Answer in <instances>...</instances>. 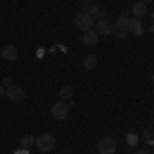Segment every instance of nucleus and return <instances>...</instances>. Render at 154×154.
<instances>
[{
	"instance_id": "423d86ee",
	"label": "nucleus",
	"mask_w": 154,
	"mask_h": 154,
	"mask_svg": "<svg viewBox=\"0 0 154 154\" xmlns=\"http://www.w3.org/2000/svg\"><path fill=\"white\" fill-rule=\"evenodd\" d=\"M17 56H19L17 45H2V48H0V58L6 60V62H14Z\"/></svg>"
},
{
	"instance_id": "0eeeda50",
	"label": "nucleus",
	"mask_w": 154,
	"mask_h": 154,
	"mask_svg": "<svg viewBox=\"0 0 154 154\" xmlns=\"http://www.w3.org/2000/svg\"><path fill=\"white\" fill-rule=\"evenodd\" d=\"M6 97H8L11 101H23V99H25V88H23V86L12 84V86L6 88Z\"/></svg>"
},
{
	"instance_id": "f257e3e1",
	"label": "nucleus",
	"mask_w": 154,
	"mask_h": 154,
	"mask_svg": "<svg viewBox=\"0 0 154 154\" xmlns=\"http://www.w3.org/2000/svg\"><path fill=\"white\" fill-rule=\"evenodd\" d=\"M128 27H130V17H128V14L123 12V14H121V17L117 19V21H115V23L111 25V29H113L111 33H113V35L117 37V39H125V37L130 35Z\"/></svg>"
},
{
	"instance_id": "ddd939ff",
	"label": "nucleus",
	"mask_w": 154,
	"mask_h": 154,
	"mask_svg": "<svg viewBox=\"0 0 154 154\" xmlns=\"http://www.w3.org/2000/svg\"><path fill=\"white\" fill-rule=\"evenodd\" d=\"M60 101H70L72 97H74V86H70V84H66V86H62L60 88Z\"/></svg>"
},
{
	"instance_id": "f03ea898",
	"label": "nucleus",
	"mask_w": 154,
	"mask_h": 154,
	"mask_svg": "<svg viewBox=\"0 0 154 154\" xmlns=\"http://www.w3.org/2000/svg\"><path fill=\"white\" fill-rule=\"evenodd\" d=\"M35 146L39 152H51L56 148V138L51 134H41L35 138Z\"/></svg>"
},
{
	"instance_id": "f3484780",
	"label": "nucleus",
	"mask_w": 154,
	"mask_h": 154,
	"mask_svg": "<svg viewBox=\"0 0 154 154\" xmlns=\"http://www.w3.org/2000/svg\"><path fill=\"white\" fill-rule=\"evenodd\" d=\"M2 97H6V88H4V86L0 84V99H2Z\"/></svg>"
},
{
	"instance_id": "b1692460",
	"label": "nucleus",
	"mask_w": 154,
	"mask_h": 154,
	"mask_svg": "<svg viewBox=\"0 0 154 154\" xmlns=\"http://www.w3.org/2000/svg\"><path fill=\"white\" fill-rule=\"evenodd\" d=\"M152 154H154V152H152Z\"/></svg>"
},
{
	"instance_id": "9b49d317",
	"label": "nucleus",
	"mask_w": 154,
	"mask_h": 154,
	"mask_svg": "<svg viewBox=\"0 0 154 154\" xmlns=\"http://www.w3.org/2000/svg\"><path fill=\"white\" fill-rule=\"evenodd\" d=\"M131 12H134V19H142V17L148 14V8H146V4H142V2H136L131 6Z\"/></svg>"
},
{
	"instance_id": "dca6fc26",
	"label": "nucleus",
	"mask_w": 154,
	"mask_h": 154,
	"mask_svg": "<svg viewBox=\"0 0 154 154\" xmlns=\"http://www.w3.org/2000/svg\"><path fill=\"white\" fill-rule=\"evenodd\" d=\"M2 86H4V88H8V86H12V80L8 78V76H6V78H2Z\"/></svg>"
},
{
	"instance_id": "1a4fd4ad",
	"label": "nucleus",
	"mask_w": 154,
	"mask_h": 154,
	"mask_svg": "<svg viewBox=\"0 0 154 154\" xmlns=\"http://www.w3.org/2000/svg\"><path fill=\"white\" fill-rule=\"evenodd\" d=\"M128 31H130V35H136V37L144 35L142 21H140V19H130V27H128Z\"/></svg>"
},
{
	"instance_id": "aec40b11",
	"label": "nucleus",
	"mask_w": 154,
	"mask_h": 154,
	"mask_svg": "<svg viewBox=\"0 0 154 154\" xmlns=\"http://www.w3.org/2000/svg\"><path fill=\"white\" fill-rule=\"evenodd\" d=\"M138 2H142V4H146V2H150V0H138Z\"/></svg>"
},
{
	"instance_id": "4be33fe9",
	"label": "nucleus",
	"mask_w": 154,
	"mask_h": 154,
	"mask_svg": "<svg viewBox=\"0 0 154 154\" xmlns=\"http://www.w3.org/2000/svg\"><path fill=\"white\" fill-rule=\"evenodd\" d=\"M152 82H154V74H152Z\"/></svg>"
},
{
	"instance_id": "6ab92c4d",
	"label": "nucleus",
	"mask_w": 154,
	"mask_h": 154,
	"mask_svg": "<svg viewBox=\"0 0 154 154\" xmlns=\"http://www.w3.org/2000/svg\"><path fill=\"white\" fill-rule=\"evenodd\" d=\"M150 33H152V35H154V23L150 25Z\"/></svg>"
},
{
	"instance_id": "2eb2a0df",
	"label": "nucleus",
	"mask_w": 154,
	"mask_h": 154,
	"mask_svg": "<svg viewBox=\"0 0 154 154\" xmlns=\"http://www.w3.org/2000/svg\"><path fill=\"white\" fill-rule=\"evenodd\" d=\"M136 142H138V136H136V134H130V136H128V144H130V146H136Z\"/></svg>"
},
{
	"instance_id": "6e6552de",
	"label": "nucleus",
	"mask_w": 154,
	"mask_h": 154,
	"mask_svg": "<svg viewBox=\"0 0 154 154\" xmlns=\"http://www.w3.org/2000/svg\"><path fill=\"white\" fill-rule=\"evenodd\" d=\"M93 29H95V33L99 37H105V35H111V31H113V29H111V23H107L105 19H103V21H97L95 23V27H93Z\"/></svg>"
},
{
	"instance_id": "9d476101",
	"label": "nucleus",
	"mask_w": 154,
	"mask_h": 154,
	"mask_svg": "<svg viewBox=\"0 0 154 154\" xmlns=\"http://www.w3.org/2000/svg\"><path fill=\"white\" fill-rule=\"evenodd\" d=\"M97 43H99V35L95 33V29L82 33V45H97Z\"/></svg>"
},
{
	"instance_id": "a211bd4d",
	"label": "nucleus",
	"mask_w": 154,
	"mask_h": 154,
	"mask_svg": "<svg viewBox=\"0 0 154 154\" xmlns=\"http://www.w3.org/2000/svg\"><path fill=\"white\" fill-rule=\"evenodd\" d=\"M134 154H152V152H150V150H136Z\"/></svg>"
},
{
	"instance_id": "7ed1b4c3",
	"label": "nucleus",
	"mask_w": 154,
	"mask_h": 154,
	"mask_svg": "<svg viewBox=\"0 0 154 154\" xmlns=\"http://www.w3.org/2000/svg\"><path fill=\"white\" fill-rule=\"evenodd\" d=\"M74 25H76V29H80V31H91L93 27H95V19L88 14V12H78L76 14V19H74Z\"/></svg>"
},
{
	"instance_id": "20e7f679",
	"label": "nucleus",
	"mask_w": 154,
	"mask_h": 154,
	"mask_svg": "<svg viewBox=\"0 0 154 154\" xmlns=\"http://www.w3.org/2000/svg\"><path fill=\"white\" fill-rule=\"evenodd\" d=\"M68 113H70V105L66 103V101H58V103H54L51 105V117L62 121V119L68 117Z\"/></svg>"
},
{
	"instance_id": "39448f33",
	"label": "nucleus",
	"mask_w": 154,
	"mask_h": 154,
	"mask_svg": "<svg viewBox=\"0 0 154 154\" xmlns=\"http://www.w3.org/2000/svg\"><path fill=\"white\" fill-rule=\"evenodd\" d=\"M115 152H117V144L113 138L105 136L99 140V154H115Z\"/></svg>"
},
{
	"instance_id": "4468645a",
	"label": "nucleus",
	"mask_w": 154,
	"mask_h": 154,
	"mask_svg": "<svg viewBox=\"0 0 154 154\" xmlns=\"http://www.w3.org/2000/svg\"><path fill=\"white\" fill-rule=\"evenodd\" d=\"M31 146H35V136L33 134H27V136H23L21 138V148H31Z\"/></svg>"
},
{
	"instance_id": "5701e85b",
	"label": "nucleus",
	"mask_w": 154,
	"mask_h": 154,
	"mask_svg": "<svg viewBox=\"0 0 154 154\" xmlns=\"http://www.w3.org/2000/svg\"><path fill=\"white\" fill-rule=\"evenodd\" d=\"M91 2H93V0H91Z\"/></svg>"
},
{
	"instance_id": "412c9836",
	"label": "nucleus",
	"mask_w": 154,
	"mask_h": 154,
	"mask_svg": "<svg viewBox=\"0 0 154 154\" xmlns=\"http://www.w3.org/2000/svg\"><path fill=\"white\" fill-rule=\"evenodd\" d=\"M150 17H152V23H154V11H152V12H150Z\"/></svg>"
},
{
	"instance_id": "f8f14e48",
	"label": "nucleus",
	"mask_w": 154,
	"mask_h": 154,
	"mask_svg": "<svg viewBox=\"0 0 154 154\" xmlns=\"http://www.w3.org/2000/svg\"><path fill=\"white\" fill-rule=\"evenodd\" d=\"M97 64H99V58H97V56H84L82 58V68L84 70H95Z\"/></svg>"
}]
</instances>
